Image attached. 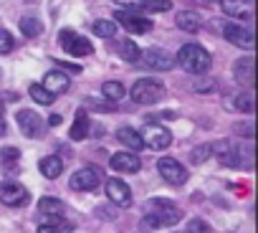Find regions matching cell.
<instances>
[{
    "label": "cell",
    "mask_w": 258,
    "mask_h": 233,
    "mask_svg": "<svg viewBox=\"0 0 258 233\" xmlns=\"http://www.w3.org/2000/svg\"><path fill=\"white\" fill-rule=\"evenodd\" d=\"M16 122H18L21 132H23L26 137H31V140H36V137L43 135V120L38 116V111H33V109H21V111H16Z\"/></svg>",
    "instance_id": "52a82bcc"
},
{
    "label": "cell",
    "mask_w": 258,
    "mask_h": 233,
    "mask_svg": "<svg viewBox=\"0 0 258 233\" xmlns=\"http://www.w3.org/2000/svg\"><path fill=\"white\" fill-rule=\"evenodd\" d=\"M140 59L152 71H170L175 66V56L165 48H147L145 53H140Z\"/></svg>",
    "instance_id": "ba28073f"
},
{
    "label": "cell",
    "mask_w": 258,
    "mask_h": 233,
    "mask_svg": "<svg viewBox=\"0 0 258 233\" xmlns=\"http://www.w3.org/2000/svg\"><path fill=\"white\" fill-rule=\"evenodd\" d=\"M0 203L8 208H21L28 203V190L21 183H3L0 185Z\"/></svg>",
    "instance_id": "30bf717a"
},
{
    "label": "cell",
    "mask_w": 258,
    "mask_h": 233,
    "mask_svg": "<svg viewBox=\"0 0 258 233\" xmlns=\"http://www.w3.org/2000/svg\"><path fill=\"white\" fill-rule=\"evenodd\" d=\"M157 172H160V178H162L165 183H170V185H182V183H187V170H185L177 160H172V157H162V160L157 162Z\"/></svg>",
    "instance_id": "9c48e42d"
},
{
    "label": "cell",
    "mask_w": 258,
    "mask_h": 233,
    "mask_svg": "<svg viewBox=\"0 0 258 233\" xmlns=\"http://www.w3.org/2000/svg\"><path fill=\"white\" fill-rule=\"evenodd\" d=\"M0 135H6V114H3V106H0Z\"/></svg>",
    "instance_id": "f35d334b"
},
{
    "label": "cell",
    "mask_w": 258,
    "mask_h": 233,
    "mask_svg": "<svg viewBox=\"0 0 258 233\" xmlns=\"http://www.w3.org/2000/svg\"><path fill=\"white\" fill-rule=\"evenodd\" d=\"M18 160H21V150H16V147H3L0 150V162H3L6 167H11Z\"/></svg>",
    "instance_id": "f1b7e54d"
},
{
    "label": "cell",
    "mask_w": 258,
    "mask_h": 233,
    "mask_svg": "<svg viewBox=\"0 0 258 233\" xmlns=\"http://www.w3.org/2000/svg\"><path fill=\"white\" fill-rule=\"evenodd\" d=\"M135 104H142V106H150V104H157L162 96H165V84L157 81V79H137L132 91H129Z\"/></svg>",
    "instance_id": "3957f363"
},
{
    "label": "cell",
    "mask_w": 258,
    "mask_h": 233,
    "mask_svg": "<svg viewBox=\"0 0 258 233\" xmlns=\"http://www.w3.org/2000/svg\"><path fill=\"white\" fill-rule=\"evenodd\" d=\"M187 233H213V228H210L208 220H203V218H192V220L187 223Z\"/></svg>",
    "instance_id": "4dcf8cb0"
},
{
    "label": "cell",
    "mask_w": 258,
    "mask_h": 233,
    "mask_svg": "<svg viewBox=\"0 0 258 233\" xmlns=\"http://www.w3.org/2000/svg\"><path fill=\"white\" fill-rule=\"evenodd\" d=\"M58 43H61V48H63L69 56H91V53H94L91 41L84 38V36H79V33L71 31V28H63V31L58 33Z\"/></svg>",
    "instance_id": "277c9868"
},
{
    "label": "cell",
    "mask_w": 258,
    "mask_h": 233,
    "mask_svg": "<svg viewBox=\"0 0 258 233\" xmlns=\"http://www.w3.org/2000/svg\"><path fill=\"white\" fill-rule=\"evenodd\" d=\"M111 3H116L121 11H135V8H140L145 0H111Z\"/></svg>",
    "instance_id": "836d02e7"
},
{
    "label": "cell",
    "mask_w": 258,
    "mask_h": 233,
    "mask_svg": "<svg viewBox=\"0 0 258 233\" xmlns=\"http://www.w3.org/2000/svg\"><path fill=\"white\" fill-rule=\"evenodd\" d=\"M61 210H63V203L58 200V198H41L38 200V213H43V215H61Z\"/></svg>",
    "instance_id": "cb8c5ba5"
},
{
    "label": "cell",
    "mask_w": 258,
    "mask_h": 233,
    "mask_svg": "<svg viewBox=\"0 0 258 233\" xmlns=\"http://www.w3.org/2000/svg\"><path fill=\"white\" fill-rule=\"evenodd\" d=\"M233 76H235L238 84L253 86V84H255V61H253V56L238 59V61L233 64Z\"/></svg>",
    "instance_id": "9a60e30c"
},
{
    "label": "cell",
    "mask_w": 258,
    "mask_h": 233,
    "mask_svg": "<svg viewBox=\"0 0 258 233\" xmlns=\"http://www.w3.org/2000/svg\"><path fill=\"white\" fill-rule=\"evenodd\" d=\"M91 31L99 36V38H114V33H116V23L114 21H96L94 26H91Z\"/></svg>",
    "instance_id": "4316f807"
},
{
    "label": "cell",
    "mask_w": 258,
    "mask_h": 233,
    "mask_svg": "<svg viewBox=\"0 0 258 233\" xmlns=\"http://www.w3.org/2000/svg\"><path fill=\"white\" fill-rule=\"evenodd\" d=\"M21 31H23V36H26V38H36V36H41L43 26H41V21H38V18L26 16V18H21Z\"/></svg>",
    "instance_id": "d4e9b609"
},
{
    "label": "cell",
    "mask_w": 258,
    "mask_h": 233,
    "mask_svg": "<svg viewBox=\"0 0 258 233\" xmlns=\"http://www.w3.org/2000/svg\"><path fill=\"white\" fill-rule=\"evenodd\" d=\"M28 91H31V99H33L36 104H41V106H48V104H53V99H56V96H53L51 91H46L41 84H31Z\"/></svg>",
    "instance_id": "484cf974"
},
{
    "label": "cell",
    "mask_w": 258,
    "mask_h": 233,
    "mask_svg": "<svg viewBox=\"0 0 258 233\" xmlns=\"http://www.w3.org/2000/svg\"><path fill=\"white\" fill-rule=\"evenodd\" d=\"M109 165H111V170H116V172H140L142 160H140L135 152H114V155L109 157Z\"/></svg>",
    "instance_id": "5bb4252c"
},
{
    "label": "cell",
    "mask_w": 258,
    "mask_h": 233,
    "mask_svg": "<svg viewBox=\"0 0 258 233\" xmlns=\"http://www.w3.org/2000/svg\"><path fill=\"white\" fill-rule=\"evenodd\" d=\"M203 3H218V0H203Z\"/></svg>",
    "instance_id": "ab89813d"
},
{
    "label": "cell",
    "mask_w": 258,
    "mask_h": 233,
    "mask_svg": "<svg viewBox=\"0 0 258 233\" xmlns=\"http://www.w3.org/2000/svg\"><path fill=\"white\" fill-rule=\"evenodd\" d=\"M106 195L119 208H126L129 203H132V190H129V185L124 180H119V178H109L106 180Z\"/></svg>",
    "instance_id": "4fadbf2b"
},
{
    "label": "cell",
    "mask_w": 258,
    "mask_h": 233,
    "mask_svg": "<svg viewBox=\"0 0 258 233\" xmlns=\"http://www.w3.org/2000/svg\"><path fill=\"white\" fill-rule=\"evenodd\" d=\"M46 91H51L53 96L56 94H63V91H69V86H71V81H69V76L63 74V71H48L46 76H43V84H41Z\"/></svg>",
    "instance_id": "2e32d148"
},
{
    "label": "cell",
    "mask_w": 258,
    "mask_h": 233,
    "mask_svg": "<svg viewBox=\"0 0 258 233\" xmlns=\"http://www.w3.org/2000/svg\"><path fill=\"white\" fill-rule=\"evenodd\" d=\"M13 46H16L13 36H11L6 28H0V53H11V51H13Z\"/></svg>",
    "instance_id": "d6a6232c"
},
{
    "label": "cell",
    "mask_w": 258,
    "mask_h": 233,
    "mask_svg": "<svg viewBox=\"0 0 258 233\" xmlns=\"http://www.w3.org/2000/svg\"><path fill=\"white\" fill-rule=\"evenodd\" d=\"M208 157H210V145H200V147H195V150L190 152V160H192L195 165L205 162Z\"/></svg>",
    "instance_id": "1f68e13d"
},
{
    "label": "cell",
    "mask_w": 258,
    "mask_h": 233,
    "mask_svg": "<svg viewBox=\"0 0 258 233\" xmlns=\"http://www.w3.org/2000/svg\"><path fill=\"white\" fill-rule=\"evenodd\" d=\"M213 86H215V81H203V84H195V91L208 94V91H213Z\"/></svg>",
    "instance_id": "d590c367"
},
{
    "label": "cell",
    "mask_w": 258,
    "mask_h": 233,
    "mask_svg": "<svg viewBox=\"0 0 258 233\" xmlns=\"http://www.w3.org/2000/svg\"><path fill=\"white\" fill-rule=\"evenodd\" d=\"M142 135V142H145V147H150V150H167L170 145H172V135H170V130H165V127H147L145 132H140Z\"/></svg>",
    "instance_id": "7c38bea8"
},
{
    "label": "cell",
    "mask_w": 258,
    "mask_h": 233,
    "mask_svg": "<svg viewBox=\"0 0 258 233\" xmlns=\"http://www.w3.org/2000/svg\"><path fill=\"white\" fill-rule=\"evenodd\" d=\"M223 38L225 41H230L233 46H238V48H253V31H248V28H243V26H235V23H223Z\"/></svg>",
    "instance_id": "8fae6325"
},
{
    "label": "cell",
    "mask_w": 258,
    "mask_h": 233,
    "mask_svg": "<svg viewBox=\"0 0 258 233\" xmlns=\"http://www.w3.org/2000/svg\"><path fill=\"white\" fill-rule=\"evenodd\" d=\"M175 23H177V28L185 31V33H198L200 26H203V18H200V13H195V11H180L177 18H175Z\"/></svg>",
    "instance_id": "e0dca14e"
},
{
    "label": "cell",
    "mask_w": 258,
    "mask_h": 233,
    "mask_svg": "<svg viewBox=\"0 0 258 233\" xmlns=\"http://www.w3.org/2000/svg\"><path fill=\"white\" fill-rule=\"evenodd\" d=\"M235 109L250 114V111H253V91H243V94L235 99Z\"/></svg>",
    "instance_id": "f546056e"
},
{
    "label": "cell",
    "mask_w": 258,
    "mask_h": 233,
    "mask_svg": "<svg viewBox=\"0 0 258 233\" xmlns=\"http://www.w3.org/2000/svg\"><path fill=\"white\" fill-rule=\"evenodd\" d=\"M116 140H119L124 147H129V150H142V147H145L142 135H140V130H135V127H121V130L116 132Z\"/></svg>",
    "instance_id": "ac0fdd59"
},
{
    "label": "cell",
    "mask_w": 258,
    "mask_h": 233,
    "mask_svg": "<svg viewBox=\"0 0 258 233\" xmlns=\"http://www.w3.org/2000/svg\"><path fill=\"white\" fill-rule=\"evenodd\" d=\"M140 8L145 13H167L172 8V0H145Z\"/></svg>",
    "instance_id": "83f0119b"
},
{
    "label": "cell",
    "mask_w": 258,
    "mask_h": 233,
    "mask_svg": "<svg viewBox=\"0 0 258 233\" xmlns=\"http://www.w3.org/2000/svg\"><path fill=\"white\" fill-rule=\"evenodd\" d=\"M38 167H41L43 178H48V180H56V178L63 172V160H61L58 155H48V157H43V160L38 162Z\"/></svg>",
    "instance_id": "d6986e66"
},
{
    "label": "cell",
    "mask_w": 258,
    "mask_h": 233,
    "mask_svg": "<svg viewBox=\"0 0 258 233\" xmlns=\"http://www.w3.org/2000/svg\"><path fill=\"white\" fill-rule=\"evenodd\" d=\"M61 122H63V120H61V114H51V116H48V125H51V127H58Z\"/></svg>",
    "instance_id": "74e56055"
},
{
    "label": "cell",
    "mask_w": 258,
    "mask_h": 233,
    "mask_svg": "<svg viewBox=\"0 0 258 233\" xmlns=\"http://www.w3.org/2000/svg\"><path fill=\"white\" fill-rule=\"evenodd\" d=\"M58 69H63V71H71V74H81V66H74V64H63V61H58Z\"/></svg>",
    "instance_id": "8d00e7d4"
},
{
    "label": "cell",
    "mask_w": 258,
    "mask_h": 233,
    "mask_svg": "<svg viewBox=\"0 0 258 233\" xmlns=\"http://www.w3.org/2000/svg\"><path fill=\"white\" fill-rule=\"evenodd\" d=\"M116 51H119V56L124 59V61H129V64H135V61H140V46L135 43V41H129V38H124V41H119V46H116Z\"/></svg>",
    "instance_id": "7402d4cb"
},
{
    "label": "cell",
    "mask_w": 258,
    "mask_h": 233,
    "mask_svg": "<svg viewBox=\"0 0 258 233\" xmlns=\"http://www.w3.org/2000/svg\"><path fill=\"white\" fill-rule=\"evenodd\" d=\"M89 130H91V122H89V116H86V111H79L76 114V122H74V127H71V140H86L89 137Z\"/></svg>",
    "instance_id": "44dd1931"
},
{
    "label": "cell",
    "mask_w": 258,
    "mask_h": 233,
    "mask_svg": "<svg viewBox=\"0 0 258 233\" xmlns=\"http://www.w3.org/2000/svg\"><path fill=\"white\" fill-rule=\"evenodd\" d=\"M218 6L225 16L230 18H245L248 16V6H245V0H218Z\"/></svg>",
    "instance_id": "ffe728a7"
},
{
    "label": "cell",
    "mask_w": 258,
    "mask_h": 233,
    "mask_svg": "<svg viewBox=\"0 0 258 233\" xmlns=\"http://www.w3.org/2000/svg\"><path fill=\"white\" fill-rule=\"evenodd\" d=\"M101 94H104V99H109V101H121L124 94H126V89L121 86V81H104V84H101Z\"/></svg>",
    "instance_id": "603a6c76"
},
{
    "label": "cell",
    "mask_w": 258,
    "mask_h": 233,
    "mask_svg": "<svg viewBox=\"0 0 258 233\" xmlns=\"http://www.w3.org/2000/svg\"><path fill=\"white\" fill-rule=\"evenodd\" d=\"M175 64H180L185 71H190V74H205L208 69H210V64H213V59H210V53L200 46V43H185L182 48H180V53L175 56Z\"/></svg>",
    "instance_id": "7a4b0ae2"
},
{
    "label": "cell",
    "mask_w": 258,
    "mask_h": 233,
    "mask_svg": "<svg viewBox=\"0 0 258 233\" xmlns=\"http://www.w3.org/2000/svg\"><path fill=\"white\" fill-rule=\"evenodd\" d=\"M182 220V213L170 200H150L145 205V223L152 228H170Z\"/></svg>",
    "instance_id": "6da1fadb"
},
{
    "label": "cell",
    "mask_w": 258,
    "mask_h": 233,
    "mask_svg": "<svg viewBox=\"0 0 258 233\" xmlns=\"http://www.w3.org/2000/svg\"><path fill=\"white\" fill-rule=\"evenodd\" d=\"M101 180H104V172H101L99 167H81V170H76V172L71 175L69 185H71V190L86 193V190L99 188V183H101Z\"/></svg>",
    "instance_id": "8992f818"
},
{
    "label": "cell",
    "mask_w": 258,
    "mask_h": 233,
    "mask_svg": "<svg viewBox=\"0 0 258 233\" xmlns=\"http://www.w3.org/2000/svg\"><path fill=\"white\" fill-rule=\"evenodd\" d=\"M66 228L63 225H58V223H43V225H38V233H63Z\"/></svg>",
    "instance_id": "e575fe53"
},
{
    "label": "cell",
    "mask_w": 258,
    "mask_h": 233,
    "mask_svg": "<svg viewBox=\"0 0 258 233\" xmlns=\"http://www.w3.org/2000/svg\"><path fill=\"white\" fill-rule=\"evenodd\" d=\"M116 23L124 26L129 33H135V36H145L152 31V21L140 16V11H116Z\"/></svg>",
    "instance_id": "5b68a950"
}]
</instances>
